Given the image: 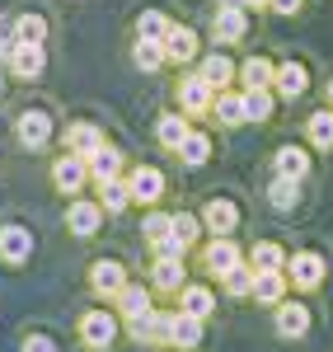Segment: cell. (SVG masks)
Segmentation results:
<instances>
[{"mask_svg":"<svg viewBox=\"0 0 333 352\" xmlns=\"http://www.w3.org/2000/svg\"><path fill=\"white\" fill-rule=\"evenodd\" d=\"M113 338H117V310H84L80 315V343L89 352L113 348Z\"/></svg>","mask_w":333,"mask_h":352,"instance_id":"obj_1","label":"cell"},{"mask_svg":"<svg viewBox=\"0 0 333 352\" xmlns=\"http://www.w3.org/2000/svg\"><path fill=\"white\" fill-rule=\"evenodd\" d=\"M324 272H329V263H324V254H314V249H301V254L286 258V277H291L296 292H314V287L324 282Z\"/></svg>","mask_w":333,"mask_h":352,"instance_id":"obj_2","label":"cell"},{"mask_svg":"<svg viewBox=\"0 0 333 352\" xmlns=\"http://www.w3.org/2000/svg\"><path fill=\"white\" fill-rule=\"evenodd\" d=\"M122 287H127V268H122L117 258H99V263L89 268V292H94L99 300H108V305H113Z\"/></svg>","mask_w":333,"mask_h":352,"instance_id":"obj_3","label":"cell"},{"mask_svg":"<svg viewBox=\"0 0 333 352\" xmlns=\"http://www.w3.org/2000/svg\"><path fill=\"white\" fill-rule=\"evenodd\" d=\"M5 66L19 76V80H38L43 71H47V52H43V43H19L14 38V47L5 56Z\"/></svg>","mask_w":333,"mask_h":352,"instance_id":"obj_4","label":"cell"},{"mask_svg":"<svg viewBox=\"0 0 333 352\" xmlns=\"http://www.w3.org/2000/svg\"><path fill=\"white\" fill-rule=\"evenodd\" d=\"M211 104H216V89H211V80L197 71V76H188V80L179 85V109L188 113V118H202V113H211Z\"/></svg>","mask_w":333,"mask_h":352,"instance_id":"obj_5","label":"cell"},{"mask_svg":"<svg viewBox=\"0 0 333 352\" xmlns=\"http://www.w3.org/2000/svg\"><path fill=\"white\" fill-rule=\"evenodd\" d=\"M273 324H277V333L282 338H306L310 333V305L306 300H277L273 305Z\"/></svg>","mask_w":333,"mask_h":352,"instance_id":"obj_6","label":"cell"},{"mask_svg":"<svg viewBox=\"0 0 333 352\" xmlns=\"http://www.w3.org/2000/svg\"><path fill=\"white\" fill-rule=\"evenodd\" d=\"M99 226H104V207H99V202H89V197H76V202L66 207V230H71L76 240H89V235H99Z\"/></svg>","mask_w":333,"mask_h":352,"instance_id":"obj_7","label":"cell"},{"mask_svg":"<svg viewBox=\"0 0 333 352\" xmlns=\"http://www.w3.org/2000/svg\"><path fill=\"white\" fill-rule=\"evenodd\" d=\"M202 333H207V320H197L188 310H174L169 315V348L193 352V348H202Z\"/></svg>","mask_w":333,"mask_h":352,"instance_id":"obj_8","label":"cell"},{"mask_svg":"<svg viewBox=\"0 0 333 352\" xmlns=\"http://www.w3.org/2000/svg\"><path fill=\"white\" fill-rule=\"evenodd\" d=\"M52 184L61 192H66V197H76V192L84 188V184H89V160H84V155H71V151H66V155H61V160L52 164Z\"/></svg>","mask_w":333,"mask_h":352,"instance_id":"obj_9","label":"cell"},{"mask_svg":"<svg viewBox=\"0 0 333 352\" xmlns=\"http://www.w3.org/2000/svg\"><path fill=\"white\" fill-rule=\"evenodd\" d=\"M150 282H155V292H165V296H179V292L188 287V268H183V258H174V254H155Z\"/></svg>","mask_w":333,"mask_h":352,"instance_id":"obj_10","label":"cell"},{"mask_svg":"<svg viewBox=\"0 0 333 352\" xmlns=\"http://www.w3.org/2000/svg\"><path fill=\"white\" fill-rule=\"evenodd\" d=\"M127 333H132L137 343H146V348H169V315L165 310H146L141 320L127 324Z\"/></svg>","mask_w":333,"mask_h":352,"instance_id":"obj_11","label":"cell"},{"mask_svg":"<svg viewBox=\"0 0 333 352\" xmlns=\"http://www.w3.org/2000/svg\"><path fill=\"white\" fill-rule=\"evenodd\" d=\"M235 226H240V207L230 197H211L202 207V230L207 235H235Z\"/></svg>","mask_w":333,"mask_h":352,"instance_id":"obj_12","label":"cell"},{"mask_svg":"<svg viewBox=\"0 0 333 352\" xmlns=\"http://www.w3.org/2000/svg\"><path fill=\"white\" fill-rule=\"evenodd\" d=\"M202 263H207V272L225 277L235 263H244V254H240V244L230 240V235H211V244L202 249Z\"/></svg>","mask_w":333,"mask_h":352,"instance_id":"obj_13","label":"cell"},{"mask_svg":"<svg viewBox=\"0 0 333 352\" xmlns=\"http://www.w3.org/2000/svg\"><path fill=\"white\" fill-rule=\"evenodd\" d=\"M127 184H132V202H160V192H165V174L155 169V164H137L132 174H127Z\"/></svg>","mask_w":333,"mask_h":352,"instance_id":"obj_14","label":"cell"},{"mask_svg":"<svg viewBox=\"0 0 333 352\" xmlns=\"http://www.w3.org/2000/svg\"><path fill=\"white\" fill-rule=\"evenodd\" d=\"M14 132H19V141H24L28 151H43L52 141V118L43 109H28V113H19V127Z\"/></svg>","mask_w":333,"mask_h":352,"instance_id":"obj_15","label":"cell"},{"mask_svg":"<svg viewBox=\"0 0 333 352\" xmlns=\"http://www.w3.org/2000/svg\"><path fill=\"white\" fill-rule=\"evenodd\" d=\"M244 33H249V10L235 5V0L221 5V10H216V43H240Z\"/></svg>","mask_w":333,"mask_h":352,"instance_id":"obj_16","label":"cell"},{"mask_svg":"<svg viewBox=\"0 0 333 352\" xmlns=\"http://www.w3.org/2000/svg\"><path fill=\"white\" fill-rule=\"evenodd\" d=\"M28 254H33V235L24 226H0V258L5 263H28Z\"/></svg>","mask_w":333,"mask_h":352,"instance_id":"obj_17","label":"cell"},{"mask_svg":"<svg viewBox=\"0 0 333 352\" xmlns=\"http://www.w3.org/2000/svg\"><path fill=\"white\" fill-rule=\"evenodd\" d=\"M99 146H108V141H104V132H99L94 122H71V127H66V151H71V155H84V160H89Z\"/></svg>","mask_w":333,"mask_h":352,"instance_id":"obj_18","label":"cell"},{"mask_svg":"<svg viewBox=\"0 0 333 352\" xmlns=\"http://www.w3.org/2000/svg\"><path fill=\"white\" fill-rule=\"evenodd\" d=\"M306 85H310V76H306V66H301V61H282L277 71H273V89H277L282 99H301V94H306Z\"/></svg>","mask_w":333,"mask_h":352,"instance_id":"obj_19","label":"cell"},{"mask_svg":"<svg viewBox=\"0 0 333 352\" xmlns=\"http://www.w3.org/2000/svg\"><path fill=\"white\" fill-rule=\"evenodd\" d=\"M244 258H249L253 272H286V258H291V254H286L282 244H273V240H258Z\"/></svg>","mask_w":333,"mask_h":352,"instance_id":"obj_20","label":"cell"},{"mask_svg":"<svg viewBox=\"0 0 333 352\" xmlns=\"http://www.w3.org/2000/svg\"><path fill=\"white\" fill-rule=\"evenodd\" d=\"M286 287H291L286 272H253V292L249 296L258 300V305H277V300H286Z\"/></svg>","mask_w":333,"mask_h":352,"instance_id":"obj_21","label":"cell"},{"mask_svg":"<svg viewBox=\"0 0 333 352\" xmlns=\"http://www.w3.org/2000/svg\"><path fill=\"white\" fill-rule=\"evenodd\" d=\"M113 310H117V315L132 324V320H141V315H146V310H155V305H150V292H146V287L127 282V287L117 292V300H113Z\"/></svg>","mask_w":333,"mask_h":352,"instance_id":"obj_22","label":"cell"},{"mask_svg":"<svg viewBox=\"0 0 333 352\" xmlns=\"http://www.w3.org/2000/svg\"><path fill=\"white\" fill-rule=\"evenodd\" d=\"M179 310H188V315H197V320H211V315H216V292L188 282V287L179 292Z\"/></svg>","mask_w":333,"mask_h":352,"instance_id":"obj_23","label":"cell"},{"mask_svg":"<svg viewBox=\"0 0 333 352\" xmlns=\"http://www.w3.org/2000/svg\"><path fill=\"white\" fill-rule=\"evenodd\" d=\"M211 113H216V122H225V127H244V122H249V109H244V94H230V89H221V94H216V104H211Z\"/></svg>","mask_w":333,"mask_h":352,"instance_id":"obj_24","label":"cell"},{"mask_svg":"<svg viewBox=\"0 0 333 352\" xmlns=\"http://www.w3.org/2000/svg\"><path fill=\"white\" fill-rule=\"evenodd\" d=\"M89 179H94V184H108V179H122V155H117L113 146H99V151L89 155Z\"/></svg>","mask_w":333,"mask_h":352,"instance_id":"obj_25","label":"cell"},{"mask_svg":"<svg viewBox=\"0 0 333 352\" xmlns=\"http://www.w3.org/2000/svg\"><path fill=\"white\" fill-rule=\"evenodd\" d=\"M188 132H193V127H188V113H165V118L155 122V136H160V146H165V151H179Z\"/></svg>","mask_w":333,"mask_h":352,"instance_id":"obj_26","label":"cell"},{"mask_svg":"<svg viewBox=\"0 0 333 352\" xmlns=\"http://www.w3.org/2000/svg\"><path fill=\"white\" fill-rule=\"evenodd\" d=\"M273 169H277L282 179H306L310 174V155L301 146H282L277 155H273Z\"/></svg>","mask_w":333,"mask_h":352,"instance_id":"obj_27","label":"cell"},{"mask_svg":"<svg viewBox=\"0 0 333 352\" xmlns=\"http://www.w3.org/2000/svg\"><path fill=\"white\" fill-rule=\"evenodd\" d=\"M165 52H169V61H193L197 56V33L183 28V24H174L165 33Z\"/></svg>","mask_w":333,"mask_h":352,"instance_id":"obj_28","label":"cell"},{"mask_svg":"<svg viewBox=\"0 0 333 352\" xmlns=\"http://www.w3.org/2000/svg\"><path fill=\"white\" fill-rule=\"evenodd\" d=\"M99 207H104V212H127V207H132V184H127V179L99 184Z\"/></svg>","mask_w":333,"mask_h":352,"instance_id":"obj_29","label":"cell"},{"mask_svg":"<svg viewBox=\"0 0 333 352\" xmlns=\"http://www.w3.org/2000/svg\"><path fill=\"white\" fill-rule=\"evenodd\" d=\"M202 76L211 80V89H216V94H221L225 85H230V80H235V76H240V71H235V61H230V56L211 52V56H207V61H202Z\"/></svg>","mask_w":333,"mask_h":352,"instance_id":"obj_30","label":"cell"},{"mask_svg":"<svg viewBox=\"0 0 333 352\" xmlns=\"http://www.w3.org/2000/svg\"><path fill=\"white\" fill-rule=\"evenodd\" d=\"M306 136H310V146H319V151H333V109L310 113Z\"/></svg>","mask_w":333,"mask_h":352,"instance_id":"obj_31","label":"cell"},{"mask_svg":"<svg viewBox=\"0 0 333 352\" xmlns=\"http://www.w3.org/2000/svg\"><path fill=\"white\" fill-rule=\"evenodd\" d=\"M179 160L193 164V169H197V164H207V160H211V136H207V132H188V136H183V146H179Z\"/></svg>","mask_w":333,"mask_h":352,"instance_id":"obj_32","label":"cell"},{"mask_svg":"<svg viewBox=\"0 0 333 352\" xmlns=\"http://www.w3.org/2000/svg\"><path fill=\"white\" fill-rule=\"evenodd\" d=\"M273 61L268 56H249L244 66H240V80H244V89H263V85H273Z\"/></svg>","mask_w":333,"mask_h":352,"instance_id":"obj_33","label":"cell"},{"mask_svg":"<svg viewBox=\"0 0 333 352\" xmlns=\"http://www.w3.org/2000/svg\"><path fill=\"white\" fill-rule=\"evenodd\" d=\"M221 287H225V296H235V300H244L253 292V268H249V258L244 263H235V268L221 277Z\"/></svg>","mask_w":333,"mask_h":352,"instance_id":"obj_34","label":"cell"},{"mask_svg":"<svg viewBox=\"0 0 333 352\" xmlns=\"http://www.w3.org/2000/svg\"><path fill=\"white\" fill-rule=\"evenodd\" d=\"M268 202L277 207V212H291L296 202H301V179H273V188H268Z\"/></svg>","mask_w":333,"mask_h":352,"instance_id":"obj_35","label":"cell"},{"mask_svg":"<svg viewBox=\"0 0 333 352\" xmlns=\"http://www.w3.org/2000/svg\"><path fill=\"white\" fill-rule=\"evenodd\" d=\"M137 66L141 71H160V66H165L169 61V52H165V43H155V38H137Z\"/></svg>","mask_w":333,"mask_h":352,"instance_id":"obj_36","label":"cell"},{"mask_svg":"<svg viewBox=\"0 0 333 352\" xmlns=\"http://www.w3.org/2000/svg\"><path fill=\"white\" fill-rule=\"evenodd\" d=\"M244 109H249V122H268V118H273V85L244 89Z\"/></svg>","mask_w":333,"mask_h":352,"instance_id":"obj_37","label":"cell"},{"mask_svg":"<svg viewBox=\"0 0 333 352\" xmlns=\"http://www.w3.org/2000/svg\"><path fill=\"white\" fill-rule=\"evenodd\" d=\"M197 235H202V217H193V212H174V240L183 244V249H193Z\"/></svg>","mask_w":333,"mask_h":352,"instance_id":"obj_38","label":"cell"},{"mask_svg":"<svg viewBox=\"0 0 333 352\" xmlns=\"http://www.w3.org/2000/svg\"><path fill=\"white\" fill-rule=\"evenodd\" d=\"M14 38H19V43H43V38H47V19H43V14H19V19H14Z\"/></svg>","mask_w":333,"mask_h":352,"instance_id":"obj_39","label":"cell"},{"mask_svg":"<svg viewBox=\"0 0 333 352\" xmlns=\"http://www.w3.org/2000/svg\"><path fill=\"white\" fill-rule=\"evenodd\" d=\"M141 235H146L150 244L169 240V235H174V217H169V212H150V217L141 221Z\"/></svg>","mask_w":333,"mask_h":352,"instance_id":"obj_40","label":"cell"},{"mask_svg":"<svg viewBox=\"0 0 333 352\" xmlns=\"http://www.w3.org/2000/svg\"><path fill=\"white\" fill-rule=\"evenodd\" d=\"M169 28H174V24H169L160 10H146V14L137 19V38H155V43H165V33H169Z\"/></svg>","mask_w":333,"mask_h":352,"instance_id":"obj_41","label":"cell"},{"mask_svg":"<svg viewBox=\"0 0 333 352\" xmlns=\"http://www.w3.org/2000/svg\"><path fill=\"white\" fill-rule=\"evenodd\" d=\"M24 352H61V348H56L47 333H28V338H24Z\"/></svg>","mask_w":333,"mask_h":352,"instance_id":"obj_42","label":"cell"},{"mask_svg":"<svg viewBox=\"0 0 333 352\" xmlns=\"http://www.w3.org/2000/svg\"><path fill=\"white\" fill-rule=\"evenodd\" d=\"M301 5H306V0H273V5H268V10H277V14H296V10H301Z\"/></svg>","mask_w":333,"mask_h":352,"instance_id":"obj_43","label":"cell"},{"mask_svg":"<svg viewBox=\"0 0 333 352\" xmlns=\"http://www.w3.org/2000/svg\"><path fill=\"white\" fill-rule=\"evenodd\" d=\"M235 5H244V10H263V5H273V0H235Z\"/></svg>","mask_w":333,"mask_h":352,"instance_id":"obj_44","label":"cell"},{"mask_svg":"<svg viewBox=\"0 0 333 352\" xmlns=\"http://www.w3.org/2000/svg\"><path fill=\"white\" fill-rule=\"evenodd\" d=\"M0 89H5V61H0Z\"/></svg>","mask_w":333,"mask_h":352,"instance_id":"obj_45","label":"cell"},{"mask_svg":"<svg viewBox=\"0 0 333 352\" xmlns=\"http://www.w3.org/2000/svg\"><path fill=\"white\" fill-rule=\"evenodd\" d=\"M329 109H333V80H329Z\"/></svg>","mask_w":333,"mask_h":352,"instance_id":"obj_46","label":"cell"},{"mask_svg":"<svg viewBox=\"0 0 333 352\" xmlns=\"http://www.w3.org/2000/svg\"><path fill=\"white\" fill-rule=\"evenodd\" d=\"M160 352H179V348H160Z\"/></svg>","mask_w":333,"mask_h":352,"instance_id":"obj_47","label":"cell"}]
</instances>
